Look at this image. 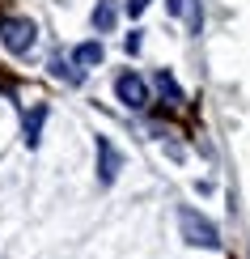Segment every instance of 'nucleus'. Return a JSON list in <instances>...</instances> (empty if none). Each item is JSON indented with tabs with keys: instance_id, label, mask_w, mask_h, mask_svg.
Here are the masks:
<instances>
[{
	"instance_id": "6",
	"label": "nucleus",
	"mask_w": 250,
	"mask_h": 259,
	"mask_svg": "<svg viewBox=\"0 0 250 259\" xmlns=\"http://www.w3.org/2000/svg\"><path fill=\"white\" fill-rule=\"evenodd\" d=\"M115 17H119L115 0H97V9H93V30H97V34H106V30H115Z\"/></svg>"
},
{
	"instance_id": "7",
	"label": "nucleus",
	"mask_w": 250,
	"mask_h": 259,
	"mask_svg": "<svg viewBox=\"0 0 250 259\" xmlns=\"http://www.w3.org/2000/svg\"><path fill=\"white\" fill-rule=\"evenodd\" d=\"M102 42H81L77 51H72V64H77V68H93V64H102Z\"/></svg>"
},
{
	"instance_id": "1",
	"label": "nucleus",
	"mask_w": 250,
	"mask_h": 259,
	"mask_svg": "<svg viewBox=\"0 0 250 259\" xmlns=\"http://www.w3.org/2000/svg\"><path fill=\"white\" fill-rule=\"evenodd\" d=\"M178 230H182V238H187L191 246H204V251H221V234H216V225L204 217V212H195V208H178Z\"/></svg>"
},
{
	"instance_id": "10",
	"label": "nucleus",
	"mask_w": 250,
	"mask_h": 259,
	"mask_svg": "<svg viewBox=\"0 0 250 259\" xmlns=\"http://www.w3.org/2000/svg\"><path fill=\"white\" fill-rule=\"evenodd\" d=\"M148 9V0H127V17H140Z\"/></svg>"
},
{
	"instance_id": "4",
	"label": "nucleus",
	"mask_w": 250,
	"mask_h": 259,
	"mask_svg": "<svg viewBox=\"0 0 250 259\" xmlns=\"http://www.w3.org/2000/svg\"><path fill=\"white\" fill-rule=\"evenodd\" d=\"M93 145H97V179L111 187V183L119 179V170H123V153L111 145V136H97Z\"/></svg>"
},
{
	"instance_id": "3",
	"label": "nucleus",
	"mask_w": 250,
	"mask_h": 259,
	"mask_svg": "<svg viewBox=\"0 0 250 259\" xmlns=\"http://www.w3.org/2000/svg\"><path fill=\"white\" fill-rule=\"evenodd\" d=\"M115 98L127 106V111H144L148 106V85L140 72H119L115 77Z\"/></svg>"
},
{
	"instance_id": "2",
	"label": "nucleus",
	"mask_w": 250,
	"mask_h": 259,
	"mask_svg": "<svg viewBox=\"0 0 250 259\" xmlns=\"http://www.w3.org/2000/svg\"><path fill=\"white\" fill-rule=\"evenodd\" d=\"M38 30L30 17H5L0 21V42H5V51H13V56H26L30 47H34Z\"/></svg>"
},
{
	"instance_id": "11",
	"label": "nucleus",
	"mask_w": 250,
	"mask_h": 259,
	"mask_svg": "<svg viewBox=\"0 0 250 259\" xmlns=\"http://www.w3.org/2000/svg\"><path fill=\"white\" fill-rule=\"evenodd\" d=\"M123 47L136 56V51H140V30H132V34H127V42H123Z\"/></svg>"
},
{
	"instance_id": "8",
	"label": "nucleus",
	"mask_w": 250,
	"mask_h": 259,
	"mask_svg": "<svg viewBox=\"0 0 250 259\" xmlns=\"http://www.w3.org/2000/svg\"><path fill=\"white\" fill-rule=\"evenodd\" d=\"M51 72H56L60 81H68V85H81V77H85L81 68H72V64H68V60H60V56L51 60Z\"/></svg>"
},
{
	"instance_id": "9",
	"label": "nucleus",
	"mask_w": 250,
	"mask_h": 259,
	"mask_svg": "<svg viewBox=\"0 0 250 259\" xmlns=\"http://www.w3.org/2000/svg\"><path fill=\"white\" fill-rule=\"evenodd\" d=\"M157 90H161V94H166V98H170V102H182V90H178V81H174V77H170V72H166V68H161V72H157Z\"/></svg>"
},
{
	"instance_id": "5",
	"label": "nucleus",
	"mask_w": 250,
	"mask_h": 259,
	"mask_svg": "<svg viewBox=\"0 0 250 259\" xmlns=\"http://www.w3.org/2000/svg\"><path fill=\"white\" fill-rule=\"evenodd\" d=\"M42 123H47V106H30L26 111V119H21V136H26V145L30 149H38V140H42Z\"/></svg>"
}]
</instances>
